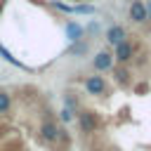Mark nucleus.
Returning a JSON list of instances; mask_svg holds the SVG:
<instances>
[{
    "instance_id": "1",
    "label": "nucleus",
    "mask_w": 151,
    "mask_h": 151,
    "mask_svg": "<svg viewBox=\"0 0 151 151\" xmlns=\"http://www.w3.org/2000/svg\"><path fill=\"white\" fill-rule=\"evenodd\" d=\"M97 68L71 97L83 151H151V76H137L125 59L101 52Z\"/></svg>"
},
{
    "instance_id": "2",
    "label": "nucleus",
    "mask_w": 151,
    "mask_h": 151,
    "mask_svg": "<svg viewBox=\"0 0 151 151\" xmlns=\"http://www.w3.org/2000/svg\"><path fill=\"white\" fill-rule=\"evenodd\" d=\"M0 151H78L52 99L33 87H0Z\"/></svg>"
},
{
    "instance_id": "3",
    "label": "nucleus",
    "mask_w": 151,
    "mask_h": 151,
    "mask_svg": "<svg viewBox=\"0 0 151 151\" xmlns=\"http://www.w3.org/2000/svg\"><path fill=\"white\" fill-rule=\"evenodd\" d=\"M146 7H144V2H139V0H132V5H130V19L132 21H137V24H142V21H146Z\"/></svg>"
}]
</instances>
